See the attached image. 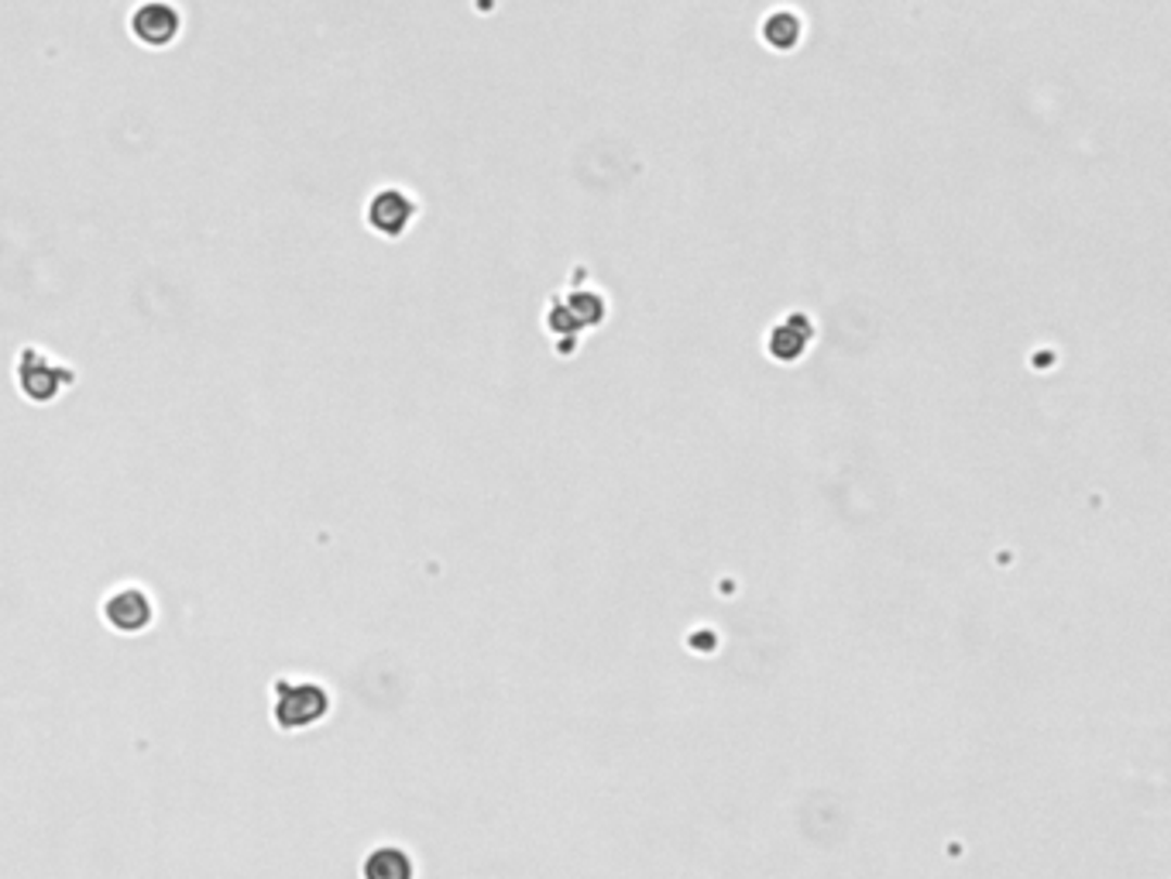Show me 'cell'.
I'll list each match as a JSON object with an SVG mask.
<instances>
[{
	"label": "cell",
	"mask_w": 1171,
	"mask_h": 879,
	"mask_svg": "<svg viewBox=\"0 0 1171 879\" xmlns=\"http://www.w3.org/2000/svg\"><path fill=\"white\" fill-rule=\"evenodd\" d=\"M103 619L124 636L144 633L152 625V598L141 588H120L103 601Z\"/></svg>",
	"instance_id": "cell-4"
},
{
	"label": "cell",
	"mask_w": 1171,
	"mask_h": 879,
	"mask_svg": "<svg viewBox=\"0 0 1171 879\" xmlns=\"http://www.w3.org/2000/svg\"><path fill=\"white\" fill-rule=\"evenodd\" d=\"M179 28H182V17L179 11L169 4V0H149V4H141L131 17V31L138 41H144V46L152 49H165L173 46V41L179 38Z\"/></svg>",
	"instance_id": "cell-3"
},
{
	"label": "cell",
	"mask_w": 1171,
	"mask_h": 879,
	"mask_svg": "<svg viewBox=\"0 0 1171 879\" xmlns=\"http://www.w3.org/2000/svg\"><path fill=\"white\" fill-rule=\"evenodd\" d=\"M330 711V690L317 680H276V701H271V718L282 731L313 728L327 718Z\"/></svg>",
	"instance_id": "cell-1"
},
{
	"label": "cell",
	"mask_w": 1171,
	"mask_h": 879,
	"mask_svg": "<svg viewBox=\"0 0 1171 879\" xmlns=\"http://www.w3.org/2000/svg\"><path fill=\"white\" fill-rule=\"evenodd\" d=\"M73 382V371L55 365L41 351H25L17 361V385L31 403H52L55 395Z\"/></svg>",
	"instance_id": "cell-2"
},
{
	"label": "cell",
	"mask_w": 1171,
	"mask_h": 879,
	"mask_svg": "<svg viewBox=\"0 0 1171 879\" xmlns=\"http://www.w3.org/2000/svg\"><path fill=\"white\" fill-rule=\"evenodd\" d=\"M361 876L365 879H412L416 866L409 859V852L395 849V845H382V849L368 852V859L361 863Z\"/></svg>",
	"instance_id": "cell-6"
},
{
	"label": "cell",
	"mask_w": 1171,
	"mask_h": 879,
	"mask_svg": "<svg viewBox=\"0 0 1171 879\" xmlns=\"http://www.w3.org/2000/svg\"><path fill=\"white\" fill-rule=\"evenodd\" d=\"M412 211H416V206L403 190H382L368 206V224L379 230V234L395 238V234H403V230L409 227Z\"/></svg>",
	"instance_id": "cell-5"
}]
</instances>
